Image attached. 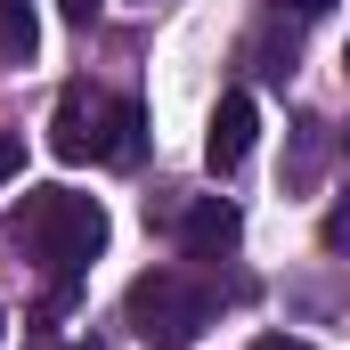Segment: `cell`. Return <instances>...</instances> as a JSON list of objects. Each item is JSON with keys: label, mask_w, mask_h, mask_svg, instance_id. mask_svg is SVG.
<instances>
[{"label": "cell", "mask_w": 350, "mask_h": 350, "mask_svg": "<svg viewBox=\"0 0 350 350\" xmlns=\"http://www.w3.org/2000/svg\"><path fill=\"white\" fill-rule=\"evenodd\" d=\"M25 350H49V334H33V342H25ZM74 350H98V342H74Z\"/></svg>", "instance_id": "5bb4252c"}, {"label": "cell", "mask_w": 350, "mask_h": 350, "mask_svg": "<svg viewBox=\"0 0 350 350\" xmlns=\"http://www.w3.org/2000/svg\"><path fill=\"white\" fill-rule=\"evenodd\" d=\"M8 245L49 285H82V269L106 253V204L74 196V187H25V204L8 220Z\"/></svg>", "instance_id": "6da1fadb"}, {"label": "cell", "mask_w": 350, "mask_h": 350, "mask_svg": "<svg viewBox=\"0 0 350 350\" xmlns=\"http://www.w3.org/2000/svg\"><path fill=\"white\" fill-rule=\"evenodd\" d=\"M33 49H41V16H33V0H0V57L25 66Z\"/></svg>", "instance_id": "8992f818"}, {"label": "cell", "mask_w": 350, "mask_h": 350, "mask_svg": "<svg viewBox=\"0 0 350 350\" xmlns=\"http://www.w3.org/2000/svg\"><path fill=\"white\" fill-rule=\"evenodd\" d=\"M139 131H147L139 98H114V155H106V163H139Z\"/></svg>", "instance_id": "52a82bcc"}, {"label": "cell", "mask_w": 350, "mask_h": 350, "mask_svg": "<svg viewBox=\"0 0 350 350\" xmlns=\"http://www.w3.org/2000/svg\"><path fill=\"white\" fill-rule=\"evenodd\" d=\"M122 318H131V334L147 350H187L212 318H220V293H212L196 269H147V277H131Z\"/></svg>", "instance_id": "7a4b0ae2"}, {"label": "cell", "mask_w": 350, "mask_h": 350, "mask_svg": "<svg viewBox=\"0 0 350 350\" xmlns=\"http://www.w3.org/2000/svg\"><path fill=\"white\" fill-rule=\"evenodd\" d=\"M49 147H57V163H106L114 155V98L74 82L49 114Z\"/></svg>", "instance_id": "3957f363"}, {"label": "cell", "mask_w": 350, "mask_h": 350, "mask_svg": "<svg viewBox=\"0 0 350 350\" xmlns=\"http://www.w3.org/2000/svg\"><path fill=\"white\" fill-rule=\"evenodd\" d=\"M253 350H310V342H301V334H261Z\"/></svg>", "instance_id": "7c38bea8"}, {"label": "cell", "mask_w": 350, "mask_h": 350, "mask_svg": "<svg viewBox=\"0 0 350 350\" xmlns=\"http://www.w3.org/2000/svg\"><path fill=\"white\" fill-rule=\"evenodd\" d=\"M147 220H163V228H172L187 261H220V253L245 237V212H237L228 196H179V204H163V212L147 204Z\"/></svg>", "instance_id": "277c9868"}, {"label": "cell", "mask_w": 350, "mask_h": 350, "mask_svg": "<svg viewBox=\"0 0 350 350\" xmlns=\"http://www.w3.org/2000/svg\"><path fill=\"white\" fill-rule=\"evenodd\" d=\"M318 237H326V253H350V204L326 212V228H318Z\"/></svg>", "instance_id": "9c48e42d"}, {"label": "cell", "mask_w": 350, "mask_h": 350, "mask_svg": "<svg viewBox=\"0 0 350 350\" xmlns=\"http://www.w3.org/2000/svg\"><path fill=\"white\" fill-rule=\"evenodd\" d=\"M285 8H293V16H318V8H334V0H285Z\"/></svg>", "instance_id": "4fadbf2b"}, {"label": "cell", "mask_w": 350, "mask_h": 350, "mask_svg": "<svg viewBox=\"0 0 350 350\" xmlns=\"http://www.w3.org/2000/svg\"><path fill=\"white\" fill-rule=\"evenodd\" d=\"M16 172H25V139H16V131H0V187H8Z\"/></svg>", "instance_id": "30bf717a"}, {"label": "cell", "mask_w": 350, "mask_h": 350, "mask_svg": "<svg viewBox=\"0 0 350 350\" xmlns=\"http://www.w3.org/2000/svg\"><path fill=\"white\" fill-rule=\"evenodd\" d=\"M253 131H261V106H253V90H220V106H212V122H204V163H212V179L245 172V155H253Z\"/></svg>", "instance_id": "5b68a950"}, {"label": "cell", "mask_w": 350, "mask_h": 350, "mask_svg": "<svg viewBox=\"0 0 350 350\" xmlns=\"http://www.w3.org/2000/svg\"><path fill=\"white\" fill-rule=\"evenodd\" d=\"M318 155H326V122H293V187L318 179Z\"/></svg>", "instance_id": "ba28073f"}, {"label": "cell", "mask_w": 350, "mask_h": 350, "mask_svg": "<svg viewBox=\"0 0 350 350\" xmlns=\"http://www.w3.org/2000/svg\"><path fill=\"white\" fill-rule=\"evenodd\" d=\"M57 8H66V25H90V16H98L106 0H57Z\"/></svg>", "instance_id": "8fae6325"}]
</instances>
